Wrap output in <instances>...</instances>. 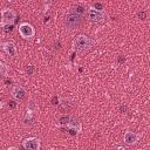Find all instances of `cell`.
<instances>
[{"mask_svg": "<svg viewBox=\"0 0 150 150\" xmlns=\"http://www.w3.org/2000/svg\"><path fill=\"white\" fill-rule=\"evenodd\" d=\"M82 22V15L76 13L74 9L69 11L66 15H64V26L69 29V30H73V29H76Z\"/></svg>", "mask_w": 150, "mask_h": 150, "instance_id": "obj_1", "label": "cell"}, {"mask_svg": "<svg viewBox=\"0 0 150 150\" xmlns=\"http://www.w3.org/2000/svg\"><path fill=\"white\" fill-rule=\"evenodd\" d=\"M91 46H93V40L87 35H77L73 41V47L79 53L87 52Z\"/></svg>", "mask_w": 150, "mask_h": 150, "instance_id": "obj_2", "label": "cell"}, {"mask_svg": "<svg viewBox=\"0 0 150 150\" xmlns=\"http://www.w3.org/2000/svg\"><path fill=\"white\" fill-rule=\"evenodd\" d=\"M19 33L21 35V38L23 39H32L35 34V30H34V27L30 25V23H27V22H22L19 25Z\"/></svg>", "mask_w": 150, "mask_h": 150, "instance_id": "obj_3", "label": "cell"}, {"mask_svg": "<svg viewBox=\"0 0 150 150\" xmlns=\"http://www.w3.org/2000/svg\"><path fill=\"white\" fill-rule=\"evenodd\" d=\"M1 18H2L1 25L2 23H9V25H12L15 21V19H16V13L13 9H11V8H5V9L1 11Z\"/></svg>", "mask_w": 150, "mask_h": 150, "instance_id": "obj_4", "label": "cell"}, {"mask_svg": "<svg viewBox=\"0 0 150 150\" xmlns=\"http://www.w3.org/2000/svg\"><path fill=\"white\" fill-rule=\"evenodd\" d=\"M22 146L26 150H39L40 149V139L36 137H28L22 141Z\"/></svg>", "mask_w": 150, "mask_h": 150, "instance_id": "obj_5", "label": "cell"}, {"mask_svg": "<svg viewBox=\"0 0 150 150\" xmlns=\"http://www.w3.org/2000/svg\"><path fill=\"white\" fill-rule=\"evenodd\" d=\"M88 18L91 22H101L104 19V13L103 11H98L91 7L88 9Z\"/></svg>", "mask_w": 150, "mask_h": 150, "instance_id": "obj_6", "label": "cell"}, {"mask_svg": "<svg viewBox=\"0 0 150 150\" xmlns=\"http://www.w3.org/2000/svg\"><path fill=\"white\" fill-rule=\"evenodd\" d=\"M11 94H12V96H13L14 100H16V101H23L26 98V94L27 93H26V90H25L23 87L16 84V86H14L12 88Z\"/></svg>", "mask_w": 150, "mask_h": 150, "instance_id": "obj_7", "label": "cell"}, {"mask_svg": "<svg viewBox=\"0 0 150 150\" xmlns=\"http://www.w3.org/2000/svg\"><path fill=\"white\" fill-rule=\"evenodd\" d=\"M2 49H4V52H5L7 55H9V56H12V57L16 56V54H18L16 47H15L14 43H12V42H5V43H2Z\"/></svg>", "mask_w": 150, "mask_h": 150, "instance_id": "obj_8", "label": "cell"}, {"mask_svg": "<svg viewBox=\"0 0 150 150\" xmlns=\"http://www.w3.org/2000/svg\"><path fill=\"white\" fill-rule=\"evenodd\" d=\"M138 138H139V136H138L137 134L132 132V131H127V132L124 134V142H125V144H128V145H132V144L137 143Z\"/></svg>", "mask_w": 150, "mask_h": 150, "instance_id": "obj_9", "label": "cell"}, {"mask_svg": "<svg viewBox=\"0 0 150 150\" xmlns=\"http://www.w3.org/2000/svg\"><path fill=\"white\" fill-rule=\"evenodd\" d=\"M67 125H68L69 128H71V129H75V130L77 131V134H80V132L82 131L81 122H80L77 118H75V117H71V116H70V120H69V122H68Z\"/></svg>", "mask_w": 150, "mask_h": 150, "instance_id": "obj_10", "label": "cell"}, {"mask_svg": "<svg viewBox=\"0 0 150 150\" xmlns=\"http://www.w3.org/2000/svg\"><path fill=\"white\" fill-rule=\"evenodd\" d=\"M71 108V103L68 100H61V109L62 110H68Z\"/></svg>", "mask_w": 150, "mask_h": 150, "instance_id": "obj_11", "label": "cell"}, {"mask_svg": "<svg viewBox=\"0 0 150 150\" xmlns=\"http://www.w3.org/2000/svg\"><path fill=\"white\" fill-rule=\"evenodd\" d=\"M69 120H70V116H69V115H63V116H61V117L59 118V122H60L62 125H67L68 122H69Z\"/></svg>", "mask_w": 150, "mask_h": 150, "instance_id": "obj_12", "label": "cell"}, {"mask_svg": "<svg viewBox=\"0 0 150 150\" xmlns=\"http://www.w3.org/2000/svg\"><path fill=\"white\" fill-rule=\"evenodd\" d=\"M7 73H8V68H7V66L4 64V63H0V75H1V76H6Z\"/></svg>", "mask_w": 150, "mask_h": 150, "instance_id": "obj_13", "label": "cell"}, {"mask_svg": "<svg viewBox=\"0 0 150 150\" xmlns=\"http://www.w3.org/2000/svg\"><path fill=\"white\" fill-rule=\"evenodd\" d=\"M36 109V105H35V102L34 101H30L29 103H28V105H27V111L28 112H30V114H33V111Z\"/></svg>", "mask_w": 150, "mask_h": 150, "instance_id": "obj_14", "label": "cell"}, {"mask_svg": "<svg viewBox=\"0 0 150 150\" xmlns=\"http://www.w3.org/2000/svg\"><path fill=\"white\" fill-rule=\"evenodd\" d=\"M1 26L4 27V30H5L6 33L12 32V29H13V26H12V25H9V23H2Z\"/></svg>", "mask_w": 150, "mask_h": 150, "instance_id": "obj_15", "label": "cell"}, {"mask_svg": "<svg viewBox=\"0 0 150 150\" xmlns=\"http://www.w3.org/2000/svg\"><path fill=\"white\" fill-rule=\"evenodd\" d=\"M74 11L76 12V13H79V14H83V12H84V7H82V6H76L75 8H74Z\"/></svg>", "mask_w": 150, "mask_h": 150, "instance_id": "obj_16", "label": "cell"}, {"mask_svg": "<svg viewBox=\"0 0 150 150\" xmlns=\"http://www.w3.org/2000/svg\"><path fill=\"white\" fill-rule=\"evenodd\" d=\"M33 73H34V66L33 64H29L27 67V74L28 75H33Z\"/></svg>", "mask_w": 150, "mask_h": 150, "instance_id": "obj_17", "label": "cell"}, {"mask_svg": "<svg viewBox=\"0 0 150 150\" xmlns=\"http://www.w3.org/2000/svg\"><path fill=\"white\" fill-rule=\"evenodd\" d=\"M137 16H138L141 20H144V19H145V16H146V13H145V12H143V11H141V12H138V13H137Z\"/></svg>", "mask_w": 150, "mask_h": 150, "instance_id": "obj_18", "label": "cell"}, {"mask_svg": "<svg viewBox=\"0 0 150 150\" xmlns=\"http://www.w3.org/2000/svg\"><path fill=\"white\" fill-rule=\"evenodd\" d=\"M94 8H95V9H98V11H102V9H103V6H102L101 4H98V2H96V4L94 5Z\"/></svg>", "mask_w": 150, "mask_h": 150, "instance_id": "obj_19", "label": "cell"}, {"mask_svg": "<svg viewBox=\"0 0 150 150\" xmlns=\"http://www.w3.org/2000/svg\"><path fill=\"white\" fill-rule=\"evenodd\" d=\"M8 105H9L11 108H15V105H16V104H15V102H14V101H9V102H8Z\"/></svg>", "mask_w": 150, "mask_h": 150, "instance_id": "obj_20", "label": "cell"}, {"mask_svg": "<svg viewBox=\"0 0 150 150\" xmlns=\"http://www.w3.org/2000/svg\"><path fill=\"white\" fill-rule=\"evenodd\" d=\"M120 110H121V111H124V110H125V107H121Z\"/></svg>", "mask_w": 150, "mask_h": 150, "instance_id": "obj_21", "label": "cell"}]
</instances>
